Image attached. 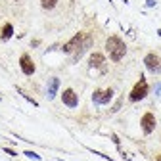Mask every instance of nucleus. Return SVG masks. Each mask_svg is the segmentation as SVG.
I'll return each mask as SVG.
<instances>
[{"mask_svg": "<svg viewBox=\"0 0 161 161\" xmlns=\"http://www.w3.org/2000/svg\"><path fill=\"white\" fill-rule=\"evenodd\" d=\"M155 161H161V155H157V159H155Z\"/></svg>", "mask_w": 161, "mask_h": 161, "instance_id": "19", "label": "nucleus"}, {"mask_svg": "<svg viewBox=\"0 0 161 161\" xmlns=\"http://www.w3.org/2000/svg\"><path fill=\"white\" fill-rule=\"evenodd\" d=\"M15 90H17V92H19V94H21V96H23V98H25V100H27V102H29V104H31V106H35V108H36V106H38V102H35V100H33V98H31V96H29V94H25V92H23V90H21V88H19V86H17V88H15Z\"/></svg>", "mask_w": 161, "mask_h": 161, "instance_id": "13", "label": "nucleus"}, {"mask_svg": "<svg viewBox=\"0 0 161 161\" xmlns=\"http://www.w3.org/2000/svg\"><path fill=\"white\" fill-rule=\"evenodd\" d=\"M88 67L90 69H100L102 73H106L108 71V67H106V56L102 52L90 54V58H88Z\"/></svg>", "mask_w": 161, "mask_h": 161, "instance_id": "6", "label": "nucleus"}, {"mask_svg": "<svg viewBox=\"0 0 161 161\" xmlns=\"http://www.w3.org/2000/svg\"><path fill=\"white\" fill-rule=\"evenodd\" d=\"M144 65L150 73H159L161 71V58L155 52H150L144 56Z\"/></svg>", "mask_w": 161, "mask_h": 161, "instance_id": "5", "label": "nucleus"}, {"mask_svg": "<svg viewBox=\"0 0 161 161\" xmlns=\"http://www.w3.org/2000/svg\"><path fill=\"white\" fill-rule=\"evenodd\" d=\"M111 140H113V142H115V144H117V148H119V146H121V142H119V138H117V136H115V134H111ZM119 150H121V148H119Z\"/></svg>", "mask_w": 161, "mask_h": 161, "instance_id": "15", "label": "nucleus"}, {"mask_svg": "<svg viewBox=\"0 0 161 161\" xmlns=\"http://www.w3.org/2000/svg\"><path fill=\"white\" fill-rule=\"evenodd\" d=\"M106 52L109 56L111 62H121V59L125 58L127 54V44H125V40L117 36V35H111L108 40H106Z\"/></svg>", "mask_w": 161, "mask_h": 161, "instance_id": "2", "label": "nucleus"}, {"mask_svg": "<svg viewBox=\"0 0 161 161\" xmlns=\"http://www.w3.org/2000/svg\"><path fill=\"white\" fill-rule=\"evenodd\" d=\"M62 102H64V106H67V108H77V106H79V96H77V92H75L73 88H65V90L62 92Z\"/></svg>", "mask_w": 161, "mask_h": 161, "instance_id": "8", "label": "nucleus"}, {"mask_svg": "<svg viewBox=\"0 0 161 161\" xmlns=\"http://www.w3.org/2000/svg\"><path fill=\"white\" fill-rule=\"evenodd\" d=\"M148 92H150V85H148L146 77L140 75L138 83L132 86V90H130V94H129V100H130V102H140V100H144V98L148 96Z\"/></svg>", "mask_w": 161, "mask_h": 161, "instance_id": "3", "label": "nucleus"}, {"mask_svg": "<svg viewBox=\"0 0 161 161\" xmlns=\"http://www.w3.org/2000/svg\"><path fill=\"white\" fill-rule=\"evenodd\" d=\"M56 4H58V0H40V6L44 10H52V8H56Z\"/></svg>", "mask_w": 161, "mask_h": 161, "instance_id": "12", "label": "nucleus"}, {"mask_svg": "<svg viewBox=\"0 0 161 161\" xmlns=\"http://www.w3.org/2000/svg\"><path fill=\"white\" fill-rule=\"evenodd\" d=\"M146 6H155V0H146Z\"/></svg>", "mask_w": 161, "mask_h": 161, "instance_id": "17", "label": "nucleus"}, {"mask_svg": "<svg viewBox=\"0 0 161 161\" xmlns=\"http://www.w3.org/2000/svg\"><path fill=\"white\" fill-rule=\"evenodd\" d=\"M58 88H59V79H58V77H52V79L48 80V88H46V96H48V100H54V98H56Z\"/></svg>", "mask_w": 161, "mask_h": 161, "instance_id": "10", "label": "nucleus"}, {"mask_svg": "<svg viewBox=\"0 0 161 161\" xmlns=\"http://www.w3.org/2000/svg\"><path fill=\"white\" fill-rule=\"evenodd\" d=\"M92 46V36L90 35H86V33H77L67 44H64V52L65 54H73V62H79L80 59V56H83L88 48Z\"/></svg>", "mask_w": 161, "mask_h": 161, "instance_id": "1", "label": "nucleus"}, {"mask_svg": "<svg viewBox=\"0 0 161 161\" xmlns=\"http://www.w3.org/2000/svg\"><path fill=\"white\" fill-rule=\"evenodd\" d=\"M12 36H14V25L12 23H4L2 31H0V40H4V42H6V40H10Z\"/></svg>", "mask_w": 161, "mask_h": 161, "instance_id": "11", "label": "nucleus"}, {"mask_svg": "<svg viewBox=\"0 0 161 161\" xmlns=\"http://www.w3.org/2000/svg\"><path fill=\"white\" fill-rule=\"evenodd\" d=\"M155 125H157V121H155V115L152 111H146L142 115V119H140V127H142L144 134H152L155 130Z\"/></svg>", "mask_w": 161, "mask_h": 161, "instance_id": "7", "label": "nucleus"}, {"mask_svg": "<svg viewBox=\"0 0 161 161\" xmlns=\"http://www.w3.org/2000/svg\"><path fill=\"white\" fill-rule=\"evenodd\" d=\"M4 152L10 153V155H15V150H12V148H4Z\"/></svg>", "mask_w": 161, "mask_h": 161, "instance_id": "16", "label": "nucleus"}, {"mask_svg": "<svg viewBox=\"0 0 161 161\" xmlns=\"http://www.w3.org/2000/svg\"><path fill=\"white\" fill-rule=\"evenodd\" d=\"M25 155H27V157H31V159H35V161H40V155H38V153H35V152H29V150H27V152H25Z\"/></svg>", "mask_w": 161, "mask_h": 161, "instance_id": "14", "label": "nucleus"}, {"mask_svg": "<svg viewBox=\"0 0 161 161\" xmlns=\"http://www.w3.org/2000/svg\"><path fill=\"white\" fill-rule=\"evenodd\" d=\"M157 96H161V85H159V88H157Z\"/></svg>", "mask_w": 161, "mask_h": 161, "instance_id": "18", "label": "nucleus"}, {"mask_svg": "<svg viewBox=\"0 0 161 161\" xmlns=\"http://www.w3.org/2000/svg\"><path fill=\"white\" fill-rule=\"evenodd\" d=\"M19 67H21V71H23L25 75H33V73L36 71L35 62L31 59L29 54H21V58H19Z\"/></svg>", "mask_w": 161, "mask_h": 161, "instance_id": "9", "label": "nucleus"}, {"mask_svg": "<svg viewBox=\"0 0 161 161\" xmlns=\"http://www.w3.org/2000/svg\"><path fill=\"white\" fill-rule=\"evenodd\" d=\"M113 94H115V90H113V88H106V90L96 88V90L92 92V102H94L96 106H108V104L111 102Z\"/></svg>", "mask_w": 161, "mask_h": 161, "instance_id": "4", "label": "nucleus"}]
</instances>
